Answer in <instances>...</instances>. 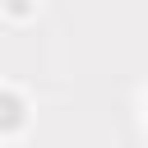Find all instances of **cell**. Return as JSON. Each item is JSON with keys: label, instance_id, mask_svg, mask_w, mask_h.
<instances>
[{"label": "cell", "instance_id": "cell-1", "mask_svg": "<svg viewBox=\"0 0 148 148\" xmlns=\"http://www.w3.org/2000/svg\"><path fill=\"white\" fill-rule=\"evenodd\" d=\"M23 120H28V106H23V97H18V92H0V134L18 130Z\"/></svg>", "mask_w": 148, "mask_h": 148}, {"label": "cell", "instance_id": "cell-2", "mask_svg": "<svg viewBox=\"0 0 148 148\" xmlns=\"http://www.w3.org/2000/svg\"><path fill=\"white\" fill-rule=\"evenodd\" d=\"M0 5H5V9L14 14V18H28V14L37 9V0H0Z\"/></svg>", "mask_w": 148, "mask_h": 148}]
</instances>
